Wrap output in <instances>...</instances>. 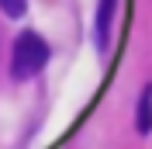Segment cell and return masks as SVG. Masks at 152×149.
Here are the masks:
<instances>
[{
	"mask_svg": "<svg viewBox=\"0 0 152 149\" xmlns=\"http://www.w3.org/2000/svg\"><path fill=\"white\" fill-rule=\"evenodd\" d=\"M48 63V45L38 31H21L10 52V76L14 80H31V76Z\"/></svg>",
	"mask_w": 152,
	"mask_h": 149,
	"instance_id": "obj_1",
	"label": "cell"
},
{
	"mask_svg": "<svg viewBox=\"0 0 152 149\" xmlns=\"http://www.w3.org/2000/svg\"><path fill=\"white\" fill-rule=\"evenodd\" d=\"M114 7H118V0H100V7H97V24H94V35H97V49H100V52H107V42H111Z\"/></svg>",
	"mask_w": 152,
	"mask_h": 149,
	"instance_id": "obj_2",
	"label": "cell"
},
{
	"mask_svg": "<svg viewBox=\"0 0 152 149\" xmlns=\"http://www.w3.org/2000/svg\"><path fill=\"white\" fill-rule=\"evenodd\" d=\"M135 125H138V132H142V135H149V132H152V83L145 87V90H142V97H138Z\"/></svg>",
	"mask_w": 152,
	"mask_h": 149,
	"instance_id": "obj_3",
	"label": "cell"
},
{
	"mask_svg": "<svg viewBox=\"0 0 152 149\" xmlns=\"http://www.w3.org/2000/svg\"><path fill=\"white\" fill-rule=\"evenodd\" d=\"M0 7H4V14H7V18H21L28 4H24V0H0Z\"/></svg>",
	"mask_w": 152,
	"mask_h": 149,
	"instance_id": "obj_4",
	"label": "cell"
}]
</instances>
